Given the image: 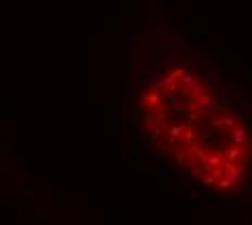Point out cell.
Listing matches in <instances>:
<instances>
[{
    "label": "cell",
    "instance_id": "1",
    "mask_svg": "<svg viewBox=\"0 0 252 225\" xmlns=\"http://www.w3.org/2000/svg\"><path fill=\"white\" fill-rule=\"evenodd\" d=\"M135 115L148 139L178 169L215 193H235L252 167V132L202 72L183 63L141 85Z\"/></svg>",
    "mask_w": 252,
    "mask_h": 225
}]
</instances>
